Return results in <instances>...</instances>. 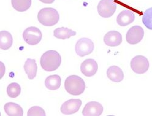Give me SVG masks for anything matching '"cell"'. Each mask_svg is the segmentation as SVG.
<instances>
[{"instance_id":"8","label":"cell","mask_w":152,"mask_h":116,"mask_svg":"<svg viewBox=\"0 0 152 116\" xmlns=\"http://www.w3.org/2000/svg\"><path fill=\"white\" fill-rule=\"evenodd\" d=\"M144 36V31L140 26H134L130 28L126 35V40L130 45H136L141 42Z\"/></svg>"},{"instance_id":"2","label":"cell","mask_w":152,"mask_h":116,"mask_svg":"<svg viewBox=\"0 0 152 116\" xmlns=\"http://www.w3.org/2000/svg\"><path fill=\"white\" fill-rule=\"evenodd\" d=\"M86 86L84 80L78 75L68 77L65 82L66 91L72 96H79L85 91Z\"/></svg>"},{"instance_id":"23","label":"cell","mask_w":152,"mask_h":116,"mask_svg":"<svg viewBox=\"0 0 152 116\" xmlns=\"http://www.w3.org/2000/svg\"><path fill=\"white\" fill-rule=\"evenodd\" d=\"M28 116H45L46 113L45 110L38 106H35L31 108L28 112Z\"/></svg>"},{"instance_id":"11","label":"cell","mask_w":152,"mask_h":116,"mask_svg":"<svg viewBox=\"0 0 152 116\" xmlns=\"http://www.w3.org/2000/svg\"><path fill=\"white\" fill-rule=\"evenodd\" d=\"M98 70V64L96 60L92 58L86 59L80 66L82 73L86 77H92L94 75Z\"/></svg>"},{"instance_id":"16","label":"cell","mask_w":152,"mask_h":116,"mask_svg":"<svg viewBox=\"0 0 152 116\" xmlns=\"http://www.w3.org/2000/svg\"><path fill=\"white\" fill-rule=\"evenodd\" d=\"M13 44V38L11 34L6 31L0 32V48L3 50L10 49Z\"/></svg>"},{"instance_id":"20","label":"cell","mask_w":152,"mask_h":116,"mask_svg":"<svg viewBox=\"0 0 152 116\" xmlns=\"http://www.w3.org/2000/svg\"><path fill=\"white\" fill-rule=\"evenodd\" d=\"M12 6L18 12L28 10L31 6L32 0H12Z\"/></svg>"},{"instance_id":"9","label":"cell","mask_w":152,"mask_h":116,"mask_svg":"<svg viewBox=\"0 0 152 116\" xmlns=\"http://www.w3.org/2000/svg\"><path fill=\"white\" fill-rule=\"evenodd\" d=\"M82 101L80 99H70L62 104L60 111L62 114L71 115L78 112Z\"/></svg>"},{"instance_id":"15","label":"cell","mask_w":152,"mask_h":116,"mask_svg":"<svg viewBox=\"0 0 152 116\" xmlns=\"http://www.w3.org/2000/svg\"><path fill=\"white\" fill-rule=\"evenodd\" d=\"M6 113L9 116H23V109L19 105L13 102H9L4 107Z\"/></svg>"},{"instance_id":"10","label":"cell","mask_w":152,"mask_h":116,"mask_svg":"<svg viewBox=\"0 0 152 116\" xmlns=\"http://www.w3.org/2000/svg\"><path fill=\"white\" fill-rule=\"evenodd\" d=\"M104 111L103 106L97 101H90L86 104L82 111L84 116H99Z\"/></svg>"},{"instance_id":"19","label":"cell","mask_w":152,"mask_h":116,"mask_svg":"<svg viewBox=\"0 0 152 116\" xmlns=\"http://www.w3.org/2000/svg\"><path fill=\"white\" fill-rule=\"evenodd\" d=\"M76 35V32L69 29L67 28H57L54 31V36L61 40H66L69 38L71 36H75Z\"/></svg>"},{"instance_id":"21","label":"cell","mask_w":152,"mask_h":116,"mask_svg":"<svg viewBox=\"0 0 152 116\" xmlns=\"http://www.w3.org/2000/svg\"><path fill=\"white\" fill-rule=\"evenodd\" d=\"M21 86L18 83H12L9 85L7 88V95L11 98H16L21 93Z\"/></svg>"},{"instance_id":"7","label":"cell","mask_w":152,"mask_h":116,"mask_svg":"<svg viewBox=\"0 0 152 116\" xmlns=\"http://www.w3.org/2000/svg\"><path fill=\"white\" fill-rule=\"evenodd\" d=\"M130 66L132 69L136 74H142L148 70L150 64L148 59L145 57L137 55L132 60Z\"/></svg>"},{"instance_id":"22","label":"cell","mask_w":152,"mask_h":116,"mask_svg":"<svg viewBox=\"0 0 152 116\" xmlns=\"http://www.w3.org/2000/svg\"><path fill=\"white\" fill-rule=\"evenodd\" d=\"M142 21L148 29L152 30V7L145 11L142 16Z\"/></svg>"},{"instance_id":"12","label":"cell","mask_w":152,"mask_h":116,"mask_svg":"<svg viewBox=\"0 0 152 116\" xmlns=\"http://www.w3.org/2000/svg\"><path fill=\"white\" fill-rule=\"evenodd\" d=\"M104 42L105 44L108 46H118L120 45L122 42V36L120 32L116 31H111L105 35Z\"/></svg>"},{"instance_id":"5","label":"cell","mask_w":152,"mask_h":116,"mask_svg":"<svg viewBox=\"0 0 152 116\" xmlns=\"http://www.w3.org/2000/svg\"><path fill=\"white\" fill-rule=\"evenodd\" d=\"M24 41L29 45L39 44L42 39V34L40 30L34 26L28 28L23 34Z\"/></svg>"},{"instance_id":"17","label":"cell","mask_w":152,"mask_h":116,"mask_svg":"<svg viewBox=\"0 0 152 116\" xmlns=\"http://www.w3.org/2000/svg\"><path fill=\"white\" fill-rule=\"evenodd\" d=\"M25 72L27 74L28 78L31 80L34 79L36 77L37 72V65L34 59L28 58L24 65Z\"/></svg>"},{"instance_id":"4","label":"cell","mask_w":152,"mask_h":116,"mask_svg":"<svg viewBox=\"0 0 152 116\" xmlns=\"http://www.w3.org/2000/svg\"><path fill=\"white\" fill-rule=\"evenodd\" d=\"M94 48V43L90 38H82L75 46V53L80 57H84L93 53Z\"/></svg>"},{"instance_id":"3","label":"cell","mask_w":152,"mask_h":116,"mask_svg":"<svg viewBox=\"0 0 152 116\" xmlns=\"http://www.w3.org/2000/svg\"><path fill=\"white\" fill-rule=\"evenodd\" d=\"M37 18L42 25L45 26H53L59 21L60 15L55 9L46 7L39 12Z\"/></svg>"},{"instance_id":"18","label":"cell","mask_w":152,"mask_h":116,"mask_svg":"<svg viewBox=\"0 0 152 116\" xmlns=\"http://www.w3.org/2000/svg\"><path fill=\"white\" fill-rule=\"evenodd\" d=\"M61 79L58 75H52L48 76L45 81V85L46 88L49 90H57L60 88Z\"/></svg>"},{"instance_id":"14","label":"cell","mask_w":152,"mask_h":116,"mask_svg":"<svg viewBox=\"0 0 152 116\" xmlns=\"http://www.w3.org/2000/svg\"><path fill=\"white\" fill-rule=\"evenodd\" d=\"M107 75L110 80L116 83L122 82L124 77L122 70L117 66H110L107 69Z\"/></svg>"},{"instance_id":"13","label":"cell","mask_w":152,"mask_h":116,"mask_svg":"<svg viewBox=\"0 0 152 116\" xmlns=\"http://www.w3.org/2000/svg\"><path fill=\"white\" fill-rule=\"evenodd\" d=\"M134 20V13L130 10H123L118 15L116 21L121 26H126L132 23Z\"/></svg>"},{"instance_id":"24","label":"cell","mask_w":152,"mask_h":116,"mask_svg":"<svg viewBox=\"0 0 152 116\" xmlns=\"http://www.w3.org/2000/svg\"><path fill=\"white\" fill-rule=\"evenodd\" d=\"M40 1L45 4H52L55 1V0H40Z\"/></svg>"},{"instance_id":"1","label":"cell","mask_w":152,"mask_h":116,"mask_svg":"<svg viewBox=\"0 0 152 116\" xmlns=\"http://www.w3.org/2000/svg\"><path fill=\"white\" fill-rule=\"evenodd\" d=\"M61 58L60 54L54 50L45 52L40 58V65L46 71L52 72L57 70L60 66Z\"/></svg>"},{"instance_id":"6","label":"cell","mask_w":152,"mask_h":116,"mask_svg":"<svg viewBox=\"0 0 152 116\" xmlns=\"http://www.w3.org/2000/svg\"><path fill=\"white\" fill-rule=\"evenodd\" d=\"M117 6L114 0H101L97 6L99 15L104 18L111 17L116 10Z\"/></svg>"}]
</instances>
